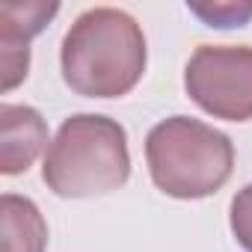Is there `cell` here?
Masks as SVG:
<instances>
[{
  "instance_id": "1",
  "label": "cell",
  "mask_w": 252,
  "mask_h": 252,
  "mask_svg": "<svg viewBox=\"0 0 252 252\" xmlns=\"http://www.w3.org/2000/svg\"><path fill=\"white\" fill-rule=\"evenodd\" d=\"M63 80L83 98L128 95L146 71L143 27L122 9H86L63 39Z\"/></svg>"
},
{
  "instance_id": "2",
  "label": "cell",
  "mask_w": 252,
  "mask_h": 252,
  "mask_svg": "<svg viewBox=\"0 0 252 252\" xmlns=\"http://www.w3.org/2000/svg\"><path fill=\"white\" fill-rule=\"evenodd\" d=\"M131 175L128 134L116 119L80 113L63 122L48 146L42 178L63 199H89L119 190Z\"/></svg>"
},
{
  "instance_id": "3",
  "label": "cell",
  "mask_w": 252,
  "mask_h": 252,
  "mask_svg": "<svg viewBox=\"0 0 252 252\" xmlns=\"http://www.w3.org/2000/svg\"><path fill=\"white\" fill-rule=\"evenodd\" d=\"M146 160L152 181L175 199H205L217 193L234 166L231 140L211 125L172 116L149 131Z\"/></svg>"
},
{
  "instance_id": "4",
  "label": "cell",
  "mask_w": 252,
  "mask_h": 252,
  "mask_svg": "<svg viewBox=\"0 0 252 252\" xmlns=\"http://www.w3.org/2000/svg\"><path fill=\"white\" fill-rule=\"evenodd\" d=\"M187 95L214 119H252V48L202 45L184 68Z\"/></svg>"
},
{
  "instance_id": "5",
  "label": "cell",
  "mask_w": 252,
  "mask_h": 252,
  "mask_svg": "<svg viewBox=\"0 0 252 252\" xmlns=\"http://www.w3.org/2000/svg\"><path fill=\"white\" fill-rule=\"evenodd\" d=\"M60 12L57 3H3L0 6V51H3V89H15L27 77L30 39Z\"/></svg>"
},
{
  "instance_id": "6",
  "label": "cell",
  "mask_w": 252,
  "mask_h": 252,
  "mask_svg": "<svg viewBox=\"0 0 252 252\" xmlns=\"http://www.w3.org/2000/svg\"><path fill=\"white\" fill-rule=\"evenodd\" d=\"M0 128H3V146H0V172L21 175L33 166V160L48 146V125L39 110L24 104H3L0 110Z\"/></svg>"
},
{
  "instance_id": "7",
  "label": "cell",
  "mask_w": 252,
  "mask_h": 252,
  "mask_svg": "<svg viewBox=\"0 0 252 252\" xmlns=\"http://www.w3.org/2000/svg\"><path fill=\"white\" fill-rule=\"evenodd\" d=\"M48 225L39 208L15 193L3 196V252H45Z\"/></svg>"
},
{
  "instance_id": "8",
  "label": "cell",
  "mask_w": 252,
  "mask_h": 252,
  "mask_svg": "<svg viewBox=\"0 0 252 252\" xmlns=\"http://www.w3.org/2000/svg\"><path fill=\"white\" fill-rule=\"evenodd\" d=\"M187 9L208 27H243L252 18V3H190Z\"/></svg>"
},
{
  "instance_id": "9",
  "label": "cell",
  "mask_w": 252,
  "mask_h": 252,
  "mask_svg": "<svg viewBox=\"0 0 252 252\" xmlns=\"http://www.w3.org/2000/svg\"><path fill=\"white\" fill-rule=\"evenodd\" d=\"M231 234L237 243L252 252V184H246L234 199H231Z\"/></svg>"
}]
</instances>
